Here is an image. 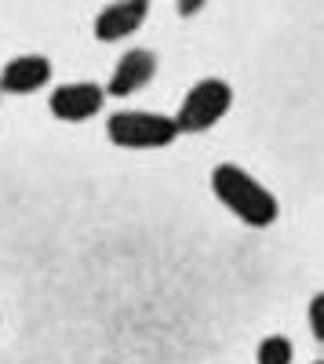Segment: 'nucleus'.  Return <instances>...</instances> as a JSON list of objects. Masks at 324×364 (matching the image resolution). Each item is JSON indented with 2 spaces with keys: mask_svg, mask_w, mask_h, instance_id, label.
<instances>
[{
  "mask_svg": "<svg viewBox=\"0 0 324 364\" xmlns=\"http://www.w3.org/2000/svg\"><path fill=\"white\" fill-rule=\"evenodd\" d=\"M106 139L121 149H164L179 139V128L153 109H117L106 120Z\"/></svg>",
  "mask_w": 324,
  "mask_h": 364,
  "instance_id": "nucleus-2",
  "label": "nucleus"
},
{
  "mask_svg": "<svg viewBox=\"0 0 324 364\" xmlns=\"http://www.w3.org/2000/svg\"><path fill=\"white\" fill-rule=\"evenodd\" d=\"M310 331L317 343H324V295L310 299Z\"/></svg>",
  "mask_w": 324,
  "mask_h": 364,
  "instance_id": "nucleus-9",
  "label": "nucleus"
},
{
  "mask_svg": "<svg viewBox=\"0 0 324 364\" xmlns=\"http://www.w3.org/2000/svg\"><path fill=\"white\" fill-rule=\"evenodd\" d=\"M51 58L44 55H18L0 70V95H33L51 84Z\"/></svg>",
  "mask_w": 324,
  "mask_h": 364,
  "instance_id": "nucleus-7",
  "label": "nucleus"
},
{
  "mask_svg": "<svg viewBox=\"0 0 324 364\" xmlns=\"http://www.w3.org/2000/svg\"><path fill=\"white\" fill-rule=\"evenodd\" d=\"M212 193L219 197V204L230 211L233 219H241L252 230H266L281 215V204H277L274 190H266L241 164H230V161L219 164L212 171Z\"/></svg>",
  "mask_w": 324,
  "mask_h": 364,
  "instance_id": "nucleus-1",
  "label": "nucleus"
},
{
  "mask_svg": "<svg viewBox=\"0 0 324 364\" xmlns=\"http://www.w3.org/2000/svg\"><path fill=\"white\" fill-rule=\"evenodd\" d=\"M175 8H179V15H197L204 4H200V0H183V4H175Z\"/></svg>",
  "mask_w": 324,
  "mask_h": 364,
  "instance_id": "nucleus-10",
  "label": "nucleus"
},
{
  "mask_svg": "<svg viewBox=\"0 0 324 364\" xmlns=\"http://www.w3.org/2000/svg\"><path fill=\"white\" fill-rule=\"evenodd\" d=\"M230 106H233V87L219 77H204L186 91L179 113L171 120H175V128H179V135H200V132L215 128L230 113Z\"/></svg>",
  "mask_w": 324,
  "mask_h": 364,
  "instance_id": "nucleus-3",
  "label": "nucleus"
},
{
  "mask_svg": "<svg viewBox=\"0 0 324 364\" xmlns=\"http://www.w3.org/2000/svg\"><path fill=\"white\" fill-rule=\"evenodd\" d=\"M313 364H324V360H313Z\"/></svg>",
  "mask_w": 324,
  "mask_h": 364,
  "instance_id": "nucleus-11",
  "label": "nucleus"
},
{
  "mask_svg": "<svg viewBox=\"0 0 324 364\" xmlns=\"http://www.w3.org/2000/svg\"><path fill=\"white\" fill-rule=\"evenodd\" d=\"M146 18H150V4L146 0H117V4H106L95 15V41H102V44L128 41L131 33L142 29Z\"/></svg>",
  "mask_w": 324,
  "mask_h": 364,
  "instance_id": "nucleus-6",
  "label": "nucleus"
},
{
  "mask_svg": "<svg viewBox=\"0 0 324 364\" xmlns=\"http://www.w3.org/2000/svg\"><path fill=\"white\" fill-rule=\"evenodd\" d=\"M157 77V51L150 48H131L117 58V66L109 73V80L102 84L106 99H131Z\"/></svg>",
  "mask_w": 324,
  "mask_h": 364,
  "instance_id": "nucleus-5",
  "label": "nucleus"
},
{
  "mask_svg": "<svg viewBox=\"0 0 324 364\" xmlns=\"http://www.w3.org/2000/svg\"><path fill=\"white\" fill-rule=\"evenodd\" d=\"M296 350H291V339L288 336H266L255 350V360L259 364H291Z\"/></svg>",
  "mask_w": 324,
  "mask_h": 364,
  "instance_id": "nucleus-8",
  "label": "nucleus"
},
{
  "mask_svg": "<svg viewBox=\"0 0 324 364\" xmlns=\"http://www.w3.org/2000/svg\"><path fill=\"white\" fill-rule=\"evenodd\" d=\"M102 106H106V91H102V84H95V80L58 84L51 95H48L51 117L63 120V124H84V120H92Z\"/></svg>",
  "mask_w": 324,
  "mask_h": 364,
  "instance_id": "nucleus-4",
  "label": "nucleus"
}]
</instances>
